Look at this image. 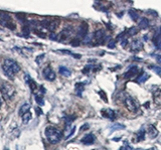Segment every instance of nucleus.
Here are the masks:
<instances>
[{
  "instance_id": "f257e3e1",
  "label": "nucleus",
  "mask_w": 161,
  "mask_h": 150,
  "mask_svg": "<svg viewBox=\"0 0 161 150\" xmlns=\"http://www.w3.org/2000/svg\"><path fill=\"white\" fill-rule=\"evenodd\" d=\"M3 71L6 74V76L9 78H13L16 74L20 71V66L16 62L12 60H5L3 63Z\"/></svg>"
},
{
  "instance_id": "f03ea898",
  "label": "nucleus",
  "mask_w": 161,
  "mask_h": 150,
  "mask_svg": "<svg viewBox=\"0 0 161 150\" xmlns=\"http://www.w3.org/2000/svg\"><path fill=\"white\" fill-rule=\"evenodd\" d=\"M45 136L49 143L57 144L62 139V132L59 131V130L54 128V127H48V128L45 129Z\"/></svg>"
},
{
  "instance_id": "7ed1b4c3",
  "label": "nucleus",
  "mask_w": 161,
  "mask_h": 150,
  "mask_svg": "<svg viewBox=\"0 0 161 150\" xmlns=\"http://www.w3.org/2000/svg\"><path fill=\"white\" fill-rule=\"evenodd\" d=\"M0 92L2 94V97L5 100H10L13 96L15 95V89L12 85L4 83L3 85L0 87Z\"/></svg>"
},
{
  "instance_id": "20e7f679",
  "label": "nucleus",
  "mask_w": 161,
  "mask_h": 150,
  "mask_svg": "<svg viewBox=\"0 0 161 150\" xmlns=\"http://www.w3.org/2000/svg\"><path fill=\"white\" fill-rule=\"evenodd\" d=\"M124 104L126 106L127 110L130 111V112L136 113L138 111V105L136 104L135 100L132 98V97H126L124 101Z\"/></svg>"
},
{
  "instance_id": "39448f33",
  "label": "nucleus",
  "mask_w": 161,
  "mask_h": 150,
  "mask_svg": "<svg viewBox=\"0 0 161 150\" xmlns=\"http://www.w3.org/2000/svg\"><path fill=\"white\" fill-rule=\"evenodd\" d=\"M42 74H43V77H44V79H45V80L51 81H51L55 80V73L52 71L51 68H49V66L44 69Z\"/></svg>"
},
{
  "instance_id": "423d86ee",
  "label": "nucleus",
  "mask_w": 161,
  "mask_h": 150,
  "mask_svg": "<svg viewBox=\"0 0 161 150\" xmlns=\"http://www.w3.org/2000/svg\"><path fill=\"white\" fill-rule=\"evenodd\" d=\"M142 49H143V43H141V40H133L131 44H130V49H131L133 52H138Z\"/></svg>"
},
{
  "instance_id": "0eeeda50",
  "label": "nucleus",
  "mask_w": 161,
  "mask_h": 150,
  "mask_svg": "<svg viewBox=\"0 0 161 150\" xmlns=\"http://www.w3.org/2000/svg\"><path fill=\"white\" fill-rule=\"evenodd\" d=\"M138 73V66H131L126 73L124 74V78L125 79H131L134 76H136V74Z\"/></svg>"
},
{
  "instance_id": "6e6552de",
  "label": "nucleus",
  "mask_w": 161,
  "mask_h": 150,
  "mask_svg": "<svg viewBox=\"0 0 161 150\" xmlns=\"http://www.w3.org/2000/svg\"><path fill=\"white\" fill-rule=\"evenodd\" d=\"M95 140H96V137L90 133V134H87L82 138V143L86 144V145H91V144L95 142Z\"/></svg>"
},
{
  "instance_id": "1a4fd4ad",
  "label": "nucleus",
  "mask_w": 161,
  "mask_h": 150,
  "mask_svg": "<svg viewBox=\"0 0 161 150\" xmlns=\"http://www.w3.org/2000/svg\"><path fill=\"white\" fill-rule=\"evenodd\" d=\"M101 113L105 118L111 119V120L115 119V112H114L112 109H104L101 111Z\"/></svg>"
},
{
  "instance_id": "9d476101",
  "label": "nucleus",
  "mask_w": 161,
  "mask_h": 150,
  "mask_svg": "<svg viewBox=\"0 0 161 150\" xmlns=\"http://www.w3.org/2000/svg\"><path fill=\"white\" fill-rule=\"evenodd\" d=\"M94 37H95V40L98 41V43H103L105 40V33L103 30H97L95 32V35H94Z\"/></svg>"
},
{
  "instance_id": "9b49d317",
  "label": "nucleus",
  "mask_w": 161,
  "mask_h": 150,
  "mask_svg": "<svg viewBox=\"0 0 161 150\" xmlns=\"http://www.w3.org/2000/svg\"><path fill=\"white\" fill-rule=\"evenodd\" d=\"M78 33H79V37H84L87 35V33H88V25H87V23H83L82 25L79 27Z\"/></svg>"
},
{
  "instance_id": "f8f14e48",
  "label": "nucleus",
  "mask_w": 161,
  "mask_h": 150,
  "mask_svg": "<svg viewBox=\"0 0 161 150\" xmlns=\"http://www.w3.org/2000/svg\"><path fill=\"white\" fill-rule=\"evenodd\" d=\"M148 134H149V136H150V138L157 137L158 131H157L156 127L153 126V125H149V126H148Z\"/></svg>"
},
{
  "instance_id": "ddd939ff",
  "label": "nucleus",
  "mask_w": 161,
  "mask_h": 150,
  "mask_svg": "<svg viewBox=\"0 0 161 150\" xmlns=\"http://www.w3.org/2000/svg\"><path fill=\"white\" fill-rule=\"evenodd\" d=\"M149 25H150V22L147 18H141L140 21H139V27L142 29H146L148 28Z\"/></svg>"
},
{
  "instance_id": "4468645a",
  "label": "nucleus",
  "mask_w": 161,
  "mask_h": 150,
  "mask_svg": "<svg viewBox=\"0 0 161 150\" xmlns=\"http://www.w3.org/2000/svg\"><path fill=\"white\" fill-rule=\"evenodd\" d=\"M29 110H30V105H29V104H23V105H22V106L20 107V109H19L18 114H19L20 116H22V115H24L25 113L29 112Z\"/></svg>"
},
{
  "instance_id": "2eb2a0df",
  "label": "nucleus",
  "mask_w": 161,
  "mask_h": 150,
  "mask_svg": "<svg viewBox=\"0 0 161 150\" xmlns=\"http://www.w3.org/2000/svg\"><path fill=\"white\" fill-rule=\"evenodd\" d=\"M59 72H60V74L63 77H70L71 74H72V72L69 70L68 68H66V66H60Z\"/></svg>"
},
{
  "instance_id": "dca6fc26",
  "label": "nucleus",
  "mask_w": 161,
  "mask_h": 150,
  "mask_svg": "<svg viewBox=\"0 0 161 150\" xmlns=\"http://www.w3.org/2000/svg\"><path fill=\"white\" fill-rule=\"evenodd\" d=\"M154 102L158 106H161V90H158L154 93Z\"/></svg>"
},
{
  "instance_id": "f3484780",
  "label": "nucleus",
  "mask_w": 161,
  "mask_h": 150,
  "mask_svg": "<svg viewBox=\"0 0 161 150\" xmlns=\"http://www.w3.org/2000/svg\"><path fill=\"white\" fill-rule=\"evenodd\" d=\"M21 118H22V122H23L24 124H27L30 120H31L32 115H31V113H30V112H27V113L24 114V115H22Z\"/></svg>"
},
{
  "instance_id": "a211bd4d",
  "label": "nucleus",
  "mask_w": 161,
  "mask_h": 150,
  "mask_svg": "<svg viewBox=\"0 0 161 150\" xmlns=\"http://www.w3.org/2000/svg\"><path fill=\"white\" fill-rule=\"evenodd\" d=\"M149 78H150V76H149L148 74L144 73V74L141 75V76H140L139 78H138V79H137V82H138V83H145L146 81L149 79Z\"/></svg>"
},
{
  "instance_id": "6ab92c4d",
  "label": "nucleus",
  "mask_w": 161,
  "mask_h": 150,
  "mask_svg": "<svg viewBox=\"0 0 161 150\" xmlns=\"http://www.w3.org/2000/svg\"><path fill=\"white\" fill-rule=\"evenodd\" d=\"M129 15H130V17H131L134 21H137L138 18H139V15H138L137 11H135V10H133V9L129 10Z\"/></svg>"
},
{
  "instance_id": "aec40b11",
  "label": "nucleus",
  "mask_w": 161,
  "mask_h": 150,
  "mask_svg": "<svg viewBox=\"0 0 161 150\" xmlns=\"http://www.w3.org/2000/svg\"><path fill=\"white\" fill-rule=\"evenodd\" d=\"M84 91V84H82V83H78L76 85V92L77 94L79 96L82 95V92Z\"/></svg>"
},
{
  "instance_id": "412c9836",
  "label": "nucleus",
  "mask_w": 161,
  "mask_h": 150,
  "mask_svg": "<svg viewBox=\"0 0 161 150\" xmlns=\"http://www.w3.org/2000/svg\"><path fill=\"white\" fill-rule=\"evenodd\" d=\"M144 138H145V130L142 128L139 132L137 133V140L142 141V140H144Z\"/></svg>"
},
{
  "instance_id": "4be33fe9",
  "label": "nucleus",
  "mask_w": 161,
  "mask_h": 150,
  "mask_svg": "<svg viewBox=\"0 0 161 150\" xmlns=\"http://www.w3.org/2000/svg\"><path fill=\"white\" fill-rule=\"evenodd\" d=\"M57 25H59V21H57V20H54V21L48 23V27L51 30H54L57 27Z\"/></svg>"
},
{
  "instance_id": "5701e85b",
  "label": "nucleus",
  "mask_w": 161,
  "mask_h": 150,
  "mask_svg": "<svg viewBox=\"0 0 161 150\" xmlns=\"http://www.w3.org/2000/svg\"><path fill=\"white\" fill-rule=\"evenodd\" d=\"M35 101H37V105H40V106H43V105H44V101H43L42 96H40V95H35Z\"/></svg>"
},
{
  "instance_id": "b1692460",
  "label": "nucleus",
  "mask_w": 161,
  "mask_h": 150,
  "mask_svg": "<svg viewBox=\"0 0 161 150\" xmlns=\"http://www.w3.org/2000/svg\"><path fill=\"white\" fill-rule=\"evenodd\" d=\"M149 69L153 70L155 73L158 75V76L161 77V68H159V66H149Z\"/></svg>"
},
{
  "instance_id": "393cba45",
  "label": "nucleus",
  "mask_w": 161,
  "mask_h": 150,
  "mask_svg": "<svg viewBox=\"0 0 161 150\" xmlns=\"http://www.w3.org/2000/svg\"><path fill=\"white\" fill-rule=\"evenodd\" d=\"M137 32H138V29L136 28V27H132V28H130V29H129V31H128V33H129L130 37H132V35L136 34V33H137Z\"/></svg>"
},
{
  "instance_id": "a878e982",
  "label": "nucleus",
  "mask_w": 161,
  "mask_h": 150,
  "mask_svg": "<svg viewBox=\"0 0 161 150\" xmlns=\"http://www.w3.org/2000/svg\"><path fill=\"white\" fill-rule=\"evenodd\" d=\"M43 57H44V54H40V57H37V60H35V62H37V63H40L41 60H42Z\"/></svg>"
},
{
  "instance_id": "bb28decb",
  "label": "nucleus",
  "mask_w": 161,
  "mask_h": 150,
  "mask_svg": "<svg viewBox=\"0 0 161 150\" xmlns=\"http://www.w3.org/2000/svg\"><path fill=\"white\" fill-rule=\"evenodd\" d=\"M110 43H111V44H108V46H109L110 49H113V48H115V41H111Z\"/></svg>"
},
{
  "instance_id": "cd10ccee",
  "label": "nucleus",
  "mask_w": 161,
  "mask_h": 150,
  "mask_svg": "<svg viewBox=\"0 0 161 150\" xmlns=\"http://www.w3.org/2000/svg\"><path fill=\"white\" fill-rule=\"evenodd\" d=\"M100 95L104 97V101H105V102H107V97H106V95H104V94H103V91L100 92Z\"/></svg>"
},
{
  "instance_id": "c85d7f7f",
  "label": "nucleus",
  "mask_w": 161,
  "mask_h": 150,
  "mask_svg": "<svg viewBox=\"0 0 161 150\" xmlns=\"http://www.w3.org/2000/svg\"><path fill=\"white\" fill-rule=\"evenodd\" d=\"M35 111H37V115H41V113H42V112H41V110H40V108H37V110H35Z\"/></svg>"
},
{
  "instance_id": "c756f323",
  "label": "nucleus",
  "mask_w": 161,
  "mask_h": 150,
  "mask_svg": "<svg viewBox=\"0 0 161 150\" xmlns=\"http://www.w3.org/2000/svg\"><path fill=\"white\" fill-rule=\"evenodd\" d=\"M88 128H89V125H84V126L80 128V131H83L84 129H88Z\"/></svg>"
},
{
  "instance_id": "7c9ffc66",
  "label": "nucleus",
  "mask_w": 161,
  "mask_h": 150,
  "mask_svg": "<svg viewBox=\"0 0 161 150\" xmlns=\"http://www.w3.org/2000/svg\"><path fill=\"white\" fill-rule=\"evenodd\" d=\"M157 59V62H158V63H160L161 65V55H158V57H156Z\"/></svg>"
},
{
  "instance_id": "2f4dec72",
  "label": "nucleus",
  "mask_w": 161,
  "mask_h": 150,
  "mask_svg": "<svg viewBox=\"0 0 161 150\" xmlns=\"http://www.w3.org/2000/svg\"><path fill=\"white\" fill-rule=\"evenodd\" d=\"M129 148H130V147H129ZM120 150H129V149H128V148L126 149V147H121V149H120Z\"/></svg>"
},
{
  "instance_id": "473e14b6",
  "label": "nucleus",
  "mask_w": 161,
  "mask_h": 150,
  "mask_svg": "<svg viewBox=\"0 0 161 150\" xmlns=\"http://www.w3.org/2000/svg\"><path fill=\"white\" fill-rule=\"evenodd\" d=\"M1 104H2V103H1V100H0V107H1Z\"/></svg>"
}]
</instances>
